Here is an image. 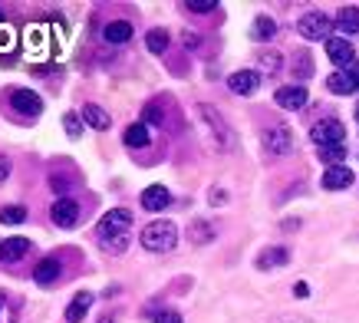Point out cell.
Here are the masks:
<instances>
[{
	"instance_id": "7c38bea8",
	"label": "cell",
	"mask_w": 359,
	"mask_h": 323,
	"mask_svg": "<svg viewBox=\"0 0 359 323\" xmlns=\"http://www.w3.org/2000/svg\"><path fill=\"white\" fill-rule=\"evenodd\" d=\"M327 53H330V60L339 66V70H346L349 63H353V44L349 40H343V37H330L327 40Z\"/></svg>"
},
{
	"instance_id": "d4e9b609",
	"label": "cell",
	"mask_w": 359,
	"mask_h": 323,
	"mask_svg": "<svg viewBox=\"0 0 359 323\" xmlns=\"http://www.w3.org/2000/svg\"><path fill=\"white\" fill-rule=\"evenodd\" d=\"M250 33H254V40H273V33H277V23H273V17L261 13V17L254 20V27H250Z\"/></svg>"
},
{
	"instance_id": "ac0fdd59",
	"label": "cell",
	"mask_w": 359,
	"mask_h": 323,
	"mask_svg": "<svg viewBox=\"0 0 359 323\" xmlns=\"http://www.w3.org/2000/svg\"><path fill=\"white\" fill-rule=\"evenodd\" d=\"M327 89L330 93H337V96H349V93H356V79H353V73L349 70H337V73L327 79Z\"/></svg>"
},
{
	"instance_id": "1f68e13d",
	"label": "cell",
	"mask_w": 359,
	"mask_h": 323,
	"mask_svg": "<svg viewBox=\"0 0 359 323\" xmlns=\"http://www.w3.org/2000/svg\"><path fill=\"white\" fill-rule=\"evenodd\" d=\"M0 50H4V53H7V50H13V30L7 27V23L0 27Z\"/></svg>"
},
{
	"instance_id": "ba28073f",
	"label": "cell",
	"mask_w": 359,
	"mask_h": 323,
	"mask_svg": "<svg viewBox=\"0 0 359 323\" xmlns=\"http://www.w3.org/2000/svg\"><path fill=\"white\" fill-rule=\"evenodd\" d=\"M50 218H53L56 228H73L79 221V202L76 198H69V195H60L50 208Z\"/></svg>"
},
{
	"instance_id": "7402d4cb",
	"label": "cell",
	"mask_w": 359,
	"mask_h": 323,
	"mask_svg": "<svg viewBox=\"0 0 359 323\" xmlns=\"http://www.w3.org/2000/svg\"><path fill=\"white\" fill-rule=\"evenodd\" d=\"M215 235H218V231H215L211 221H195V225L188 228V241H191V244H208V241H215Z\"/></svg>"
},
{
	"instance_id": "8992f818",
	"label": "cell",
	"mask_w": 359,
	"mask_h": 323,
	"mask_svg": "<svg viewBox=\"0 0 359 323\" xmlns=\"http://www.w3.org/2000/svg\"><path fill=\"white\" fill-rule=\"evenodd\" d=\"M310 139L316 142V149H323V145H343L346 142V129H343L339 119H320L313 129H310Z\"/></svg>"
},
{
	"instance_id": "5bb4252c",
	"label": "cell",
	"mask_w": 359,
	"mask_h": 323,
	"mask_svg": "<svg viewBox=\"0 0 359 323\" xmlns=\"http://www.w3.org/2000/svg\"><path fill=\"white\" fill-rule=\"evenodd\" d=\"M257 270H273V268H283V264H290V251L287 248H264L257 254Z\"/></svg>"
},
{
	"instance_id": "44dd1931",
	"label": "cell",
	"mask_w": 359,
	"mask_h": 323,
	"mask_svg": "<svg viewBox=\"0 0 359 323\" xmlns=\"http://www.w3.org/2000/svg\"><path fill=\"white\" fill-rule=\"evenodd\" d=\"M337 27H339V33H346V37L359 33V7H343V11L337 13Z\"/></svg>"
},
{
	"instance_id": "83f0119b",
	"label": "cell",
	"mask_w": 359,
	"mask_h": 323,
	"mask_svg": "<svg viewBox=\"0 0 359 323\" xmlns=\"http://www.w3.org/2000/svg\"><path fill=\"white\" fill-rule=\"evenodd\" d=\"M63 129H66V136H69V139H79V136H83V116H79V112H66V116H63Z\"/></svg>"
},
{
	"instance_id": "9a60e30c",
	"label": "cell",
	"mask_w": 359,
	"mask_h": 323,
	"mask_svg": "<svg viewBox=\"0 0 359 323\" xmlns=\"http://www.w3.org/2000/svg\"><path fill=\"white\" fill-rule=\"evenodd\" d=\"M102 40L112 46H122V44H129L132 40V23L129 20H112L102 27Z\"/></svg>"
},
{
	"instance_id": "8d00e7d4",
	"label": "cell",
	"mask_w": 359,
	"mask_h": 323,
	"mask_svg": "<svg viewBox=\"0 0 359 323\" xmlns=\"http://www.w3.org/2000/svg\"><path fill=\"white\" fill-rule=\"evenodd\" d=\"M7 178H11V159L0 155V182H7Z\"/></svg>"
},
{
	"instance_id": "8fae6325",
	"label": "cell",
	"mask_w": 359,
	"mask_h": 323,
	"mask_svg": "<svg viewBox=\"0 0 359 323\" xmlns=\"http://www.w3.org/2000/svg\"><path fill=\"white\" fill-rule=\"evenodd\" d=\"M168 205H172V192H168L165 185H149V188L142 192V208H145V211H165Z\"/></svg>"
},
{
	"instance_id": "9c48e42d",
	"label": "cell",
	"mask_w": 359,
	"mask_h": 323,
	"mask_svg": "<svg viewBox=\"0 0 359 323\" xmlns=\"http://www.w3.org/2000/svg\"><path fill=\"white\" fill-rule=\"evenodd\" d=\"M261 86V73L257 70H238V73L228 76V89L234 96H254Z\"/></svg>"
},
{
	"instance_id": "836d02e7",
	"label": "cell",
	"mask_w": 359,
	"mask_h": 323,
	"mask_svg": "<svg viewBox=\"0 0 359 323\" xmlns=\"http://www.w3.org/2000/svg\"><path fill=\"white\" fill-rule=\"evenodd\" d=\"M50 185H53V192H66L69 188V178H63V175H50Z\"/></svg>"
},
{
	"instance_id": "b9f144b4",
	"label": "cell",
	"mask_w": 359,
	"mask_h": 323,
	"mask_svg": "<svg viewBox=\"0 0 359 323\" xmlns=\"http://www.w3.org/2000/svg\"><path fill=\"white\" fill-rule=\"evenodd\" d=\"M102 323H112V320H102Z\"/></svg>"
},
{
	"instance_id": "4dcf8cb0",
	"label": "cell",
	"mask_w": 359,
	"mask_h": 323,
	"mask_svg": "<svg viewBox=\"0 0 359 323\" xmlns=\"http://www.w3.org/2000/svg\"><path fill=\"white\" fill-rule=\"evenodd\" d=\"M142 119H145V122H152V126H162V122H165L158 103H149V106H145V112H142Z\"/></svg>"
},
{
	"instance_id": "d6a6232c",
	"label": "cell",
	"mask_w": 359,
	"mask_h": 323,
	"mask_svg": "<svg viewBox=\"0 0 359 323\" xmlns=\"http://www.w3.org/2000/svg\"><path fill=\"white\" fill-rule=\"evenodd\" d=\"M155 323H182V313H175V310H162L158 317H155Z\"/></svg>"
},
{
	"instance_id": "cb8c5ba5",
	"label": "cell",
	"mask_w": 359,
	"mask_h": 323,
	"mask_svg": "<svg viewBox=\"0 0 359 323\" xmlns=\"http://www.w3.org/2000/svg\"><path fill=\"white\" fill-rule=\"evenodd\" d=\"M168 44H172V37H168V30H162V27H155V30L145 33V46H149L152 53H165Z\"/></svg>"
},
{
	"instance_id": "6da1fadb",
	"label": "cell",
	"mask_w": 359,
	"mask_h": 323,
	"mask_svg": "<svg viewBox=\"0 0 359 323\" xmlns=\"http://www.w3.org/2000/svg\"><path fill=\"white\" fill-rule=\"evenodd\" d=\"M99 244L112 254H122V251L129 248V235H132V211L129 208H112L106 215L99 218Z\"/></svg>"
},
{
	"instance_id": "30bf717a",
	"label": "cell",
	"mask_w": 359,
	"mask_h": 323,
	"mask_svg": "<svg viewBox=\"0 0 359 323\" xmlns=\"http://www.w3.org/2000/svg\"><path fill=\"white\" fill-rule=\"evenodd\" d=\"M27 251H33L27 237H4L0 241V264H17L27 258Z\"/></svg>"
},
{
	"instance_id": "ffe728a7",
	"label": "cell",
	"mask_w": 359,
	"mask_h": 323,
	"mask_svg": "<svg viewBox=\"0 0 359 323\" xmlns=\"http://www.w3.org/2000/svg\"><path fill=\"white\" fill-rule=\"evenodd\" d=\"M89 307H93V294L89 291L76 294V297L69 301V307H66V323H79L89 313Z\"/></svg>"
},
{
	"instance_id": "4316f807",
	"label": "cell",
	"mask_w": 359,
	"mask_h": 323,
	"mask_svg": "<svg viewBox=\"0 0 359 323\" xmlns=\"http://www.w3.org/2000/svg\"><path fill=\"white\" fill-rule=\"evenodd\" d=\"M316 155L327 162V165H339V162L346 159V145H323V149H316Z\"/></svg>"
},
{
	"instance_id": "60d3db41",
	"label": "cell",
	"mask_w": 359,
	"mask_h": 323,
	"mask_svg": "<svg viewBox=\"0 0 359 323\" xmlns=\"http://www.w3.org/2000/svg\"><path fill=\"white\" fill-rule=\"evenodd\" d=\"M356 119H359V106H356Z\"/></svg>"
},
{
	"instance_id": "2e32d148",
	"label": "cell",
	"mask_w": 359,
	"mask_h": 323,
	"mask_svg": "<svg viewBox=\"0 0 359 323\" xmlns=\"http://www.w3.org/2000/svg\"><path fill=\"white\" fill-rule=\"evenodd\" d=\"M349 185H353V172L346 165H330L323 172V188H330V192H339V188H349Z\"/></svg>"
},
{
	"instance_id": "ab89813d",
	"label": "cell",
	"mask_w": 359,
	"mask_h": 323,
	"mask_svg": "<svg viewBox=\"0 0 359 323\" xmlns=\"http://www.w3.org/2000/svg\"><path fill=\"white\" fill-rule=\"evenodd\" d=\"M0 310H4V294H0Z\"/></svg>"
},
{
	"instance_id": "74e56055",
	"label": "cell",
	"mask_w": 359,
	"mask_h": 323,
	"mask_svg": "<svg viewBox=\"0 0 359 323\" xmlns=\"http://www.w3.org/2000/svg\"><path fill=\"white\" fill-rule=\"evenodd\" d=\"M297 225H300L297 218H287V221H283V231H297Z\"/></svg>"
},
{
	"instance_id": "3957f363",
	"label": "cell",
	"mask_w": 359,
	"mask_h": 323,
	"mask_svg": "<svg viewBox=\"0 0 359 323\" xmlns=\"http://www.w3.org/2000/svg\"><path fill=\"white\" fill-rule=\"evenodd\" d=\"M142 248L145 251H155V254H165V251H172L175 244H178V228L172 225V221H152V225H145L142 228Z\"/></svg>"
},
{
	"instance_id": "f1b7e54d",
	"label": "cell",
	"mask_w": 359,
	"mask_h": 323,
	"mask_svg": "<svg viewBox=\"0 0 359 323\" xmlns=\"http://www.w3.org/2000/svg\"><path fill=\"white\" fill-rule=\"evenodd\" d=\"M257 63H261L267 73H277V70H280V53H277V50H264V53H257Z\"/></svg>"
},
{
	"instance_id": "f546056e",
	"label": "cell",
	"mask_w": 359,
	"mask_h": 323,
	"mask_svg": "<svg viewBox=\"0 0 359 323\" xmlns=\"http://www.w3.org/2000/svg\"><path fill=\"white\" fill-rule=\"evenodd\" d=\"M185 11H191V13H211V11H218V4H215V0H188Z\"/></svg>"
},
{
	"instance_id": "7a4b0ae2",
	"label": "cell",
	"mask_w": 359,
	"mask_h": 323,
	"mask_svg": "<svg viewBox=\"0 0 359 323\" xmlns=\"http://www.w3.org/2000/svg\"><path fill=\"white\" fill-rule=\"evenodd\" d=\"M198 116H201V122H205V129H208V136H211V142H215V149L218 152H234L238 136H234V129L224 122V116H221L218 109L201 103V106H198Z\"/></svg>"
},
{
	"instance_id": "52a82bcc",
	"label": "cell",
	"mask_w": 359,
	"mask_h": 323,
	"mask_svg": "<svg viewBox=\"0 0 359 323\" xmlns=\"http://www.w3.org/2000/svg\"><path fill=\"white\" fill-rule=\"evenodd\" d=\"M7 103H11L13 112H20L27 119L43 112V99L36 96V93H30V89H7Z\"/></svg>"
},
{
	"instance_id": "603a6c76",
	"label": "cell",
	"mask_w": 359,
	"mask_h": 323,
	"mask_svg": "<svg viewBox=\"0 0 359 323\" xmlns=\"http://www.w3.org/2000/svg\"><path fill=\"white\" fill-rule=\"evenodd\" d=\"M126 145H129V149H145V145H149V129H145V122H132L129 129H126Z\"/></svg>"
},
{
	"instance_id": "e0dca14e",
	"label": "cell",
	"mask_w": 359,
	"mask_h": 323,
	"mask_svg": "<svg viewBox=\"0 0 359 323\" xmlns=\"http://www.w3.org/2000/svg\"><path fill=\"white\" fill-rule=\"evenodd\" d=\"M60 274H63V264H60L56 258H43L40 264H36V270H33L36 284H43V287L56 284V280H60Z\"/></svg>"
},
{
	"instance_id": "e575fe53",
	"label": "cell",
	"mask_w": 359,
	"mask_h": 323,
	"mask_svg": "<svg viewBox=\"0 0 359 323\" xmlns=\"http://www.w3.org/2000/svg\"><path fill=\"white\" fill-rule=\"evenodd\" d=\"M208 202H211V205H224V202H228V192H224V188H211V198H208Z\"/></svg>"
},
{
	"instance_id": "d6986e66",
	"label": "cell",
	"mask_w": 359,
	"mask_h": 323,
	"mask_svg": "<svg viewBox=\"0 0 359 323\" xmlns=\"http://www.w3.org/2000/svg\"><path fill=\"white\" fill-rule=\"evenodd\" d=\"M83 122H86V126H93V129H99V132H106L112 126L109 112H106L102 106H96V103H86V106H83Z\"/></svg>"
},
{
	"instance_id": "484cf974",
	"label": "cell",
	"mask_w": 359,
	"mask_h": 323,
	"mask_svg": "<svg viewBox=\"0 0 359 323\" xmlns=\"http://www.w3.org/2000/svg\"><path fill=\"white\" fill-rule=\"evenodd\" d=\"M23 221H27V208H20V205L0 208V225H23Z\"/></svg>"
},
{
	"instance_id": "277c9868",
	"label": "cell",
	"mask_w": 359,
	"mask_h": 323,
	"mask_svg": "<svg viewBox=\"0 0 359 323\" xmlns=\"http://www.w3.org/2000/svg\"><path fill=\"white\" fill-rule=\"evenodd\" d=\"M261 145L267 155H290V152H294V132L287 129L283 122L267 126V129L261 132Z\"/></svg>"
},
{
	"instance_id": "f35d334b",
	"label": "cell",
	"mask_w": 359,
	"mask_h": 323,
	"mask_svg": "<svg viewBox=\"0 0 359 323\" xmlns=\"http://www.w3.org/2000/svg\"><path fill=\"white\" fill-rule=\"evenodd\" d=\"M349 73H353V79H356V86H359V63L349 66Z\"/></svg>"
},
{
	"instance_id": "5b68a950",
	"label": "cell",
	"mask_w": 359,
	"mask_h": 323,
	"mask_svg": "<svg viewBox=\"0 0 359 323\" xmlns=\"http://www.w3.org/2000/svg\"><path fill=\"white\" fill-rule=\"evenodd\" d=\"M297 30H300V37H304V40H330L333 20H330L327 13L310 11V13H304V17L297 20Z\"/></svg>"
},
{
	"instance_id": "4fadbf2b",
	"label": "cell",
	"mask_w": 359,
	"mask_h": 323,
	"mask_svg": "<svg viewBox=\"0 0 359 323\" xmlns=\"http://www.w3.org/2000/svg\"><path fill=\"white\" fill-rule=\"evenodd\" d=\"M280 109H304L306 106V89L304 86H280L273 93Z\"/></svg>"
},
{
	"instance_id": "d590c367",
	"label": "cell",
	"mask_w": 359,
	"mask_h": 323,
	"mask_svg": "<svg viewBox=\"0 0 359 323\" xmlns=\"http://www.w3.org/2000/svg\"><path fill=\"white\" fill-rule=\"evenodd\" d=\"M297 76H310V56H297Z\"/></svg>"
}]
</instances>
